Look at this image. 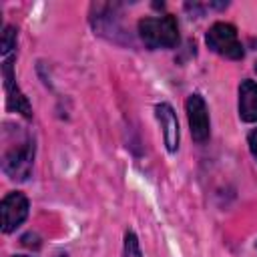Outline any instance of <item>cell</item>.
Returning <instances> with one entry per match:
<instances>
[{
	"mask_svg": "<svg viewBox=\"0 0 257 257\" xmlns=\"http://www.w3.org/2000/svg\"><path fill=\"white\" fill-rule=\"evenodd\" d=\"M139 34L147 48H173L179 42V26L175 16H151L139 20Z\"/></svg>",
	"mask_w": 257,
	"mask_h": 257,
	"instance_id": "6da1fadb",
	"label": "cell"
},
{
	"mask_svg": "<svg viewBox=\"0 0 257 257\" xmlns=\"http://www.w3.org/2000/svg\"><path fill=\"white\" fill-rule=\"evenodd\" d=\"M205 42L213 52H217V54H221L225 58H231V60L243 58V46H241V42L237 38V30H235L233 24L215 22L207 30Z\"/></svg>",
	"mask_w": 257,
	"mask_h": 257,
	"instance_id": "7a4b0ae2",
	"label": "cell"
},
{
	"mask_svg": "<svg viewBox=\"0 0 257 257\" xmlns=\"http://www.w3.org/2000/svg\"><path fill=\"white\" fill-rule=\"evenodd\" d=\"M32 161H34V145L30 139H26L18 147L8 149L4 153L2 171L14 181H26L32 171Z\"/></svg>",
	"mask_w": 257,
	"mask_h": 257,
	"instance_id": "3957f363",
	"label": "cell"
},
{
	"mask_svg": "<svg viewBox=\"0 0 257 257\" xmlns=\"http://www.w3.org/2000/svg\"><path fill=\"white\" fill-rule=\"evenodd\" d=\"M12 62H14L12 56H4V62H2V76H4V90H6V106H8L10 110H16V112H20L22 116L30 118V116H32V106H30L28 98L20 92V88H18V84H16Z\"/></svg>",
	"mask_w": 257,
	"mask_h": 257,
	"instance_id": "277c9868",
	"label": "cell"
},
{
	"mask_svg": "<svg viewBox=\"0 0 257 257\" xmlns=\"http://www.w3.org/2000/svg\"><path fill=\"white\" fill-rule=\"evenodd\" d=\"M0 213H2V231L12 233L28 217V199L18 191L8 193L2 199Z\"/></svg>",
	"mask_w": 257,
	"mask_h": 257,
	"instance_id": "5b68a950",
	"label": "cell"
},
{
	"mask_svg": "<svg viewBox=\"0 0 257 257\" xmlns=\"http://www.w3.org/2000/svg\"><path fill=\"white\" fill-rule=\"evenodd\" d=\"M187 118H189V126H191V137L197 143H205L209 139V112H207V104L199 94H191L187 98Z\"/></svg>",
	"mask_w": 257,
	"mask_h": 257,
	"instance_id": "8992f818",
	"label": "cell"
},
{
	"mask_svg": "<svg viewBox=\"0 0 257 257\" xmlns=\"http://www.w3.org/2000/svg\"><path fill=\"white\" fill-rule=\"evenodd\" d=\"M155 112H157V118L163 126V137H165L167 151L175 153L179 149V120H177V114H175V110L169 102L157 104Z\"/></svg>",
	"mask_w": 257,
	"mask_h": 257,
	"instance_id": "52a82bcc",
	"label": "cell"
},
{
	"mask_svg": "<svg viewBox=\"0 0 257 257\" xmlns=\"http://www.w3.org/2000/svg\"><path fill=\"white\" fill-rule=\"evenodd\" d=\"M239 116L245 122H257V82L243 80L239 86Z\"/></svg>",
	"mask_w": 257,
	"mask_h": 257,
	"instance_id": "ba28073f",
	"label": "cell"
},
{
	"mask_svg": "<svg viewBox=\"0 0 257 257\" xmlns=\"http://www.w3.org/2000/svg\"><path fill=\"white\" fill-rule=\"evenodd\" d=\"M122 257H143L139 239H137V235L133 231H126L124 233V251H122Z\"/></svg>",
	"mask_w": 257,
	"mask_h": 257,
	"instance_id": "9c48e42d",
	"label": "cell"
},
{
	"mask_svg": "<svg viewBox=\"0 0 257 257\" xmlns=\"http://www.w3.org/2000/svg\"><path fill=\"white\" fill-rule=\"evenodd\" d=\"M12 48H16V28L6 26L4 32H2V54L6 56Z\"/></svg>",
	"mask_w": 257,
	"mask_h": 257,
	"instance_id": "30bf717a",
	"label": "cell"
},
{
	"mask_svg": "<svg viewBox=\"0 0 257 257\" xmlns=\"http://www.w3.org/2000/svg\"><path fill=\"white\" fill-rule=\"evenodd\" d=\"M20 241H22V245H24V247H34V249H36V247L40 245V239H38V235H36V233H28V235H24Z\"/></svg>",
	"mask_w": 257,
	"mask_h": 257,
	"instance_id": "8fae6325",
	"label": "cell"
},
{
	"mask_svg": "<svg viewBox=\"0 0 257 257\" xmlns=\"http://www.w3.org/2000/svg\"><path fill=\"white\" fill-rule=\"evenodd\" d=\"M249 149H251V155L257 159V128L249 135Z\"/></svg>",
	"mask_w": 257,
	"mask_h": 257,
	"instance_id": "7c38bea8",
	"label": "cell"
},
{
	"mask_svg": "<svg viewBox=\"0 0 257 257\" xmlns=\"http://www.w3.org/2000/svg\"><path fill=\"white\" fill-rule=\"evenodd\" d=\"M14 257H26V255H14Z\"/></svg>",
	"mask_w": 257,
	"mask_h": 257,
	"instance_id": "4fadbf2b",
	"label": "cell"
},
{
	"mask_svg": "<svg viewBox=\"0 0 257 257\" xmlns=\"http://www.w3.org/2000/svg\"><path fill=\"white\" fill-rule=\"evenodd\" d=\"M255 70H257V64H255Z\"/></svg>",
	"mask_w": 257,
	"mask_h": 257,
	"instance_id": "5bb4252c",
	"label": "cell"
}]
</instances>
